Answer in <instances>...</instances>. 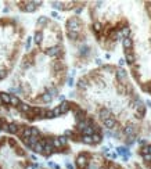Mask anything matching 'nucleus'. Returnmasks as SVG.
<instances>
[{
    "label": "nucleus",
    "mask_w": 151,
    "mask_h": 169,
    "mask_svg": "<svg viewBox=\"0 0 151 169\" xmlns=\"http://www.w3.org/2000/svg\"><path fill=\"white\" fill-rule=\"evenodd\" d=\"M40 100H42L43 103H50V101L53 100V97L50 96V94H49L47 92H46V93H43L42 96H40Z\"/></svg>",
    "instance_id": "21"
},
{
    "label": "nucleus",
    "mask_w": 151,
    "mask_h": 169,
    "mask_svg": "<svg viewBox=\"0 0 151 169\" xmlns=\"http://www.w3.org/2000/svg\"><path fill=\"white\" fill-rule=\"evenodd\" d=\"M150 45H151V39H150Z\"/></svg>",
    "instance_id": "44"
},
{
    "label": "nucleus",
    "mask_w": 151,
    "mask_h": 169,
    "mask_svg": "<svg viewBox=\"0 0 151 169\" xmlns=\"http://www.w3.org/2000/svg\"><path fill=\"white\" fill-rule=\"evenodd\" d=\"M3 106V101H2V97H0V107Z\"/></svg>",
    "instance_id": "43"
},
{
    "label": "nucleus",
    "mask_w": 151,
    "mask_h": 169,
    "mask_svg": "<svg viewBox=\"0 0 151 169\" xmlns=\"http://www.w3.org/2000/svg\"><path fill=\"white\" fill-rule=\"evenodd\" d=\"M93 31L96 33H101V32H103V24H101V22H99V21L93 22Z\"/></svg>",
    "instance_id": "17"
},
{
    "label": "nucleus",
    "mask_w": 151,
    "mask_h": 169,
    "mask_svg": "<svg viewBox=\"0 0 151 169\" xmlns=\"http://www.w3.org/2000/svg\"><path fill=\"white\" fill-rule=\"evenodd\" d=\"M17 108H18L20 111L22 112V114H27L28 115V114H31V110H32V107L28 106V104H25V103H21L18 107H17Z\"/></svg>",
    "instance_id": "13"
},
{
    "label": "nucleus",
    "mask_w": 151,
    "mask_h": 169,
    "mask_svg": "<svg viewBox=\"0 0 151 169\" xmlns=\"http://www.w3.org/2000/svg\"><path fill=\"white\" fill-rule=\"evenodd\" d=\"M148 154H151V144L148 146Z\"/></svg>",
    "instance_id": "42"
},
{
    "label": "nucleus",
    "mask_w": 151,
    "mask_h": 169,
    "mask_svg": "<svg viewBox=\"0 0 151 169\" xmlns=\"http://www.w3.org/2000/svg\"><path fill=\"white\" fill-rule=\"evenodd\" d=\"M94 133V130H93V126H88L83 132H82V136H92Z\"/></svg>",
    "instance_id": "22"
},
{
    "label": "nucleus",
    "mask_w": 151,
    "mask_h": 169,
    "mask_svg": "<svg viewBox=\"0 0 151 169\" xmlns=\"http://www.w3.org/2000/svg\"><path fill=\"white\" fill-rule=\"evenodd\" d=\"M25 6L22 7V10L27 13H33L35 10H36L38 6H40L42 4V2H25Z\"/></svg>",
    "instance_id": "5"
},
{
    "label": "nucleus",
    "mask_w": 151,
    "mask_h": 169,
    "mask_svg": "<svg viewBox=\"0 0 151 169\" xmlns=\"http://www.w3.org/2000/svg\"><path fill=\"white\" fill-rule=\"evenodd\" d=\"M82 27V22L78 17H72L67 21V28H68V32H79Z\"/></svg>",
    "instance_id": "1"
},
{
    "label": "nucleus",
    "mask_w": 151,
    "mask_h": 169,
    "mask_svg": "<svg viewBox=\"0 0 151 169\" xmlns=\"http://www.w3.org/2000/svg\"><path fill=\"white\" fill-rule=\"evenodd\" d=\"M122 45H124L125 50H132V47H133V42L130 38H124L122 39Z\"/></svg>",
    "instance_id": "14"
},
{
    "label": "nucleus",
    "mask_w": 151,
    "mask_h": 169,
    "mask_svg": "<svg viewBox=\"0 0 151 169\" xmlns=\"http://www.w3.org/2000/svg\"><path fill=\"white\" fill-rule=\"evenodd\" d=\"M18 128H20V125L17 124V122H11V124H7L6 132L11 133V135H17V132H18Z\"/></svg>",
    "instance_id": "10"
},
{
    "label": "nucleus",
    "mask_w": 151,
    "mask_h": 169,
    "mask_svg": "<svg viewBox=\"0 0 151 169\" xmlns=\"http://www.w3.org/2000/svg\"><path fill=\"white\" fill-rule=\"evenodd\" d=\"M58 108H60V111H61V115H64V114H67V112L72 108V104H71L70 101H63V103L58 106Z\"/></svg>",
    "instance_id": "8"
},
{
    "label": "nucleus",
    "mask_w": 151,
    "mask_h": 169,
    "mask_svg": "<svg viewBox=\"0 0 151 169\" xmlns=\"http://www.w3.org/2000/svg\"><path fill=\"white\" fill-rule=\"evenodd\" d=\"M50 140H52V144H53V147H54V150H61V148H63L58 137H53V139H50Z\"/></svg>",
    "instance_id": "20"
},
{
    "label": "nucleus",
    "mask_w": 151,
    "mask_h": 169,
    "mask_svg": "<svg viewBox=\"0 0 151 169\" xmlns=\"http://www.w3.org/2000/svg\"><path fill=\"white\" fill-rule=\"evenodd\" d=\"M53 114H54V118H56V117H61V111H60V108H58V107H56V108L53 110Z\"/></svg>",
    "instance_id": "31"
},
{
    "label": "nucleus",
    "mask_w": 151,
    "mask_h": 169,
    "mask_svg": "<svg viewBox=\"0 0 151 169\" xmlns=\"http://www.w3.org/2000/svg\"><path fill=\"white\" fill-rule=\"evenodd\" d=\"M92 140H93V144H100V143L103 142L101 133H93V135H92Z\"/></svg>",
    "instance_id": "15"
},
{
    "label": "nucleus",
    "mask_w": 151,
    "mask_h": 169,
    "mask_svg": "<svg viewBox=\"0 0 151 169\" xmlns=\"http://www.w3.org/2000/svg\"><path fill=\"white\" fill-rule=\"evenodd\" d=\"M46 118H49V119H50V118H54L53 110H47V111H46Z\"/></svg>",
    "instance_id": "32"
},
{
    "label": "nucleus",
    "mask_w": 151,
    "mask_h": 169,
    "mask_svg": "<svg viewBox=\"0 0 151 169\" xmlns=\"http://www.w3.org/2000/svg\"><path fill=\"white\" fill-rule=\"evenodd\" d=\"M115 78H117V81H118L121 84L128 86V72L124 70V68H118V70L115 71Z\"/></svg>",
    "instance_id": "2"
},
{
    "label": "nucleus",
    "mask_w": 151,
    "mask_h": 169,
    "mask_svg": "<svg viewBox=\"0 0 151 169\" xmlns=\"http://www.w3.org/2000/svg\"><path fill=\"white\" fill-rule=\"evenodd\" d=\"M89 88L88 84V81H86V78H82L78 81V89H81V90H85V89Z\"/></svg>",
    "instance_id": "16"
},
{
    "label": "nucleus",
    "mask_w": 151,
    "mask_h": 169,
    "mask_svg": "<svg viewBox=\"0 0 151 169\" xmlns=\"http://www.w3.org/2000/svg\"><path fill=\"white\" fill-rule=\"evenodd\" d=\"M124 64H125V60L121 58V60H119V67H124Z\"/></svg>",
    "instance_id": "38"
},
{
    "label": "nucleus",
    "mask_w": 151,
    "mask_h": 169,
    "mask_svg": "<svg viewBox=\"0 0 151 169\" xmlns=\"http://www.w3.org/2000/svg\"><path fill=\"white\" fill-rule=\"evenodd\" d=\"M103 125H104V128L106 129H108V130H111V129H114L115 126H117V121H115V118L114 117H111V118H108V119H106V121H103Z\"/></svg>",
    "instance_id": "7"
},
{
    "label": "nucleus",
    "mask_w": 151,
    "mask_h": 169,
    "mask_svg": "<svg viewBox=\"0 0 151 169\" xmlns=\"http://www.w3.org/2000/svg\"><path fill=\"white\" fill-rule=\"evenodd\" d=\"M124 133L128 137L135 136V135H136V126H135V125H132V124H128L124 128Z\"/></svg>",
    "instance_id": "6"
},
{
    "label": "nucleus",
    "mask_w": 151,
    "mask_h": 169,
    "mask_svg": "<svg viewBox=\"0 0 151 169\" xmlns=\"http://www.w3.org/2000/svg\"><path fill=\"white\" fill-rule=\"evenodd\" d=\"M135 61H136V57L132 53V50H125V63L135 64Z\"/></svg>",
    "instance_id": "11"
},
{
    "label": "nucleus",
    "mask_w": 151,
    "mask_h": 169,
    "mask_svg": "<svg viewBox=\"0 0 151 169\" xmlns=\"http://www.w3.org/2000/svg\"><path fill=\"white\" fill-rule=\"evenodd\" d=\"M68 38L71 40H78L79 39V32H68Z\"/></svg>",
    "instance_id": "25"
},
{
    "label": "nucleus",
    "mask_w": 151,
    "mask_h": 169,
    "mask_svg": "<svg viewBox=\"0 0 151 169\" xmlns=\"http://www.w3.org/2000/svg\"><path fill=\"white\" fill-rule=\"evenodd\" d=\"M146 106H147V107H151V101H150V100H147V101H146Z\"/></svg>",
    "instance_id": "40"
},
{
    "label": "nucleus",
    "mask_w": 151,
    "mask_h": 169,
    "mask_svg": "<svg viewBox=\"0 0 151 169\" xmlns=\"http://www.w3.org/2000/svg\"><path fill=\"white\" fill-rule=\"evenodd\" d=\"M140 154H142V155L148 154V146H143V147L140 148Z\"/></svg>",
    "instance_id": "29"
},
{
    "label": "nucleus",
    "mask_w": 151,
    "mask_h": 169,
    "mask_svg": "<svg viewBox=\"0 0 151 169\" xmlns=\"http://www.w3.org/2000/svg\"><path fill=\"white\" fill-rule=\"evenodd\" d=\"M137 143H139V144H142V146H146V140L144 139H137Z\"/></svg>",
    "instance_id": "35"
},
{
    "label": "nucleus",
    "mask_w": 151,
    "mask_h": 169,
    "mask_svg": "<svg viewBox=\"0 0 151 169\" xmlns=\"http://www.w3.org/2000/svg\"><path fill=\"white\" fill-rule=\"evenodd\" d=\"M82 143H85V144H93V140H92V136H82L81 139Z\"/></svg>",
    "instance_id": "24"
},
{
    "label": "nucleus",
    "mask_w": 151,
    "mask_h": 169,
    "mask_svg": "<svg viewBox=\"0 0 151 169\" xmlns=\"http://www.w3.org/2000/svg\"><path fill=\"white\" fill-rule=\"evenodd\" d=\"M46 54L49 57H58L60 54H63V47L61 46H53V47L46 50Z\"/></svg>",
    "instance_id": "4"
},
{
    "label": "nucleus",
    "mask_w": 151,
    "mask_h": 169,
    "mask_svg": "<svg viewBox=\"0 0 151 169\" xmlns=\"http://www.w3.org/2000/svg\"><path fill=\"white\" fill-rule=\"evenodd\" d=\"M31 136H32V137H39L40 136V130L38 129V128L32 126V128H31Z\"/></svg>",
    "instance_id": "23"
},
{
    "label": "nucleus",
    "mask_w": 151,
    "mask_h": 169,
    "mask_svg": "<svg viewBox=\"0 0 151 169\" xmlns=\"http://www.w3.org/2000/svg\"><path fill=\"white\" fill-rule=\"evenodd\" d=\"M35 43L36 45H40L42 43V40H43V32H40V31H38V32H35Z\"/></svg>",
    "instance_id": "19"
},
{
    "label": "nucleus",
    "mask_w": 151,
    "mask_h": 169,
    "mask_svg": "<svg viewBox=\"0 0 151 169\" xmlns=\"http://www.w3.org/2000/svg\"><path fill=\"white\" fill-rule=\"evenodd\" d=\"M58 140H60V143H61V147H65V146L68 144V139H67L65 136H60Z\"/></svg>",
    "instance_id": "26"
},
{
    "label": "nucleus",
    "mask_w": 151,
    "mask_h": 169,
    "mask_svg": "<svg viewBox=\"0 0 151 169\" xmlns=\"http://www.w3.org/2000/svg\"><path fill=\"white\" fill-rule=\"evenodd\" d=\"M67 169H74V165H72V164H68V162H67Z\"/></svg>",
    "instance_id": "37"
},
{
    "label": "nucleus",
    "mask_w": 151,
    "mask_h": 169,
    "mask_svg": "<svg viewBox=\"0 0 151 169\" xmlns=\"http://www.w3.org/2000/svg\"><path fill=\"white\" fill-rule=\"evenodd\" d=\"M0 97H2L3 106H10V94L9 93H0Z\"/></svg>",
    "instance_id": "18"
},
{
    "label": "nucleus",
    "mask_w": 151,
    "mask_h": 169,
    "mask_svg": "<svg viewBox=\"0 0 151 169\" xmlns=\"http://www.w3.org/2000/svg\"><path fill=\"white\" fill-rule=\"evenodd\" d=\"M99 117H100V119H101V121H106V119L111 118L112 115H111V111H110L108 108H101L99 111Z\"/></svg>",
    "instance_id": "9"
},
{
    "label": "nucleus",
    "mask_w": 151,
    "mask_h": 169,
    "mask_svg": "<svg viewBox=\"0 0 151 169\" xmlns=\"http://www.w3.org/2000/svg\"><path fill=\"white\" fill-rule=\"evenodd\" d=\"M47 24V18L46 17H40L39 20H38V27H42V25Z\"/></svg>",
    "instance_id": "28"
},
{
    "label": "nucleus",
    "mask_w": 151,
    "mask_h": 169,
    "mask_svg": "<svg viewBox=\"0 0 151 169\" xmlns=\"http://www.w3.org/2000/svg\"><path fill=\"white\" fill-rule=\"evenodd\" d=\"M38 165L36 164H27V165L24 166V169H36Z\"/></svg>",
    "instance_id": "30"
},
{
    "label": "nucleus",
    "mask_w": 151,
    "mask_h": 169,
    "mask_svg": "<svg viewBox=\"0 0 151 169\" xmlns=\"http://www.w3.org/2000/svg\"><path fill=\"white\" fill-rule=\"evenodd\" d=\"M52 17H54V18H58V14H57L56 11H53V13H52Z\"/></svg>",
    "instance_id": "39"
},
{
    "label": "nucleus",
    "mask_w": 151,
    "mask_h": 169,
    "mask_svg": "<svg viewBox=\"0 0 151 169\" xmlns=\"http://www.w3.org/2000/svg\"><path fill=\"white\" fill-rule=\"evenodd\" d=\"M31 39H32V38H28V39H27V42H25V49H27V50L31 47V42H32Z\"/></svg>",
    "instance_id": "33"
},
{
    "label": "nucleus",
    "mask_w": 151,
    "mask_h": 169,
    "mask_svg": "<svg viewBox=\"0 0 151 169\" xmlns=\"http://www.w3.org/2000/svg\"><path fill=\"white\" fill-rule=\"evenodd\" d=\"M136 169H140V168H136Z\"/></svg>",
    "instance_id": "45"
},
{
    "label": "nucleus",
    "mask_w": 151,
    "mask_h": 169,
    "mask_svg": "<svg viewBox=\"0 0 151 169\" xmlns=\"http://www.w3.org/2000/svg\"><path fill=\"white\" fill-rule=\"evenodd\" d=\"M67 82H68V86H71V88H72V86H74V78H71V76H70V78H68V81H67Z\"/></svg>",
    "instance_id": "34"
},
{
    "label": "nucleus",
    "mask_w": 151,
    "mask_h": 169,
    "mask_svg": "<svg viewBox=\"0 0 151 169\" xmlns=\"http://www.w3.org/2000/svg\"><path fill=\"white\" fill-rule=\"evenodd\" d=\"M20 104H21V100H20V97L15 96V94H10V106L18 107Z\"/></svg>",
    "instance_id": "12"
},
{
    "label": "nucleus",
    "mask_w": 151,
    "mask_h": 169,
    "mask_svg": "<svg viewBox=\"0 0 151 169\" xmlns=\"http://www.w3.org/2000/svg\"><path fill=\"white\" fill-rule=\"evenodd\" d=\"M96 64H97V65H101V64H103V61L100 60V58H96Z\"/></svg>",
    "instance_id": "36"
},
{
    "label": "nucleus",
    "mask_w": 151,
    "mask_h": 169,
    "mask_svg": "<svg viewBox=\"0 0 151 169\" xmlns=\"http://www.w3.org/2000/svg\"><path fill=\"white\" fill-rule=\"evenodd\" d=\"M135 142H136V140H135V136H130V137H126V139H125V143H126V146H132Z\"/></svg>",
    "instance_id": "27"
},
{
    "label": "nucleus",
    "mask_w": 151,
    "mask_h": 169,
    "mask_svg": "<svg viewBox=\"0 0 151 169\" xmlns=\"http://www.w3.org/2000/svg\"><path fill=\"white\" fill-rule=\"evenodd\" d=\"M76 166H78L79 169H85L86 168V165H88V162H89V155L88 154H79L78 157H76Z\"/></svg>",
    "instance_id": "3"
},
{
    "label": "nucleus",
    "mask_w": 151,
    "mask_h": 169,
    "mask_svg": "<svg viewBox=\"0 0 151 169\" xmlns=\"http://www.w3.org/2000/svg\"><path fill=\"white\" fill-rule=\"evenodd\" d=\"M4 122H3V119H2V118H0V128H2V125H3Z\"/></svg>",
    "instance_id": "41"
}]
</instances>
